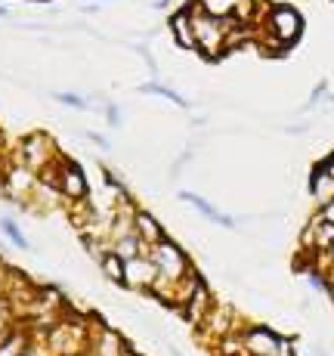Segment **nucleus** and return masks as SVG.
I'll use <instances>...</instances> for the list:
<instances>
[{
    "instance_id": "obj_2",
    "label": "nucleus",
    "mask_w": 334,
    "mask_h": 356,
    "mask_svg": "<svg viewBox=\"0 0 334 356\" xmlns=\"http://www.w3.org/2000/svg\"><path fill=\"white\" fill-rule=\"evenodd\" d=\"M149 257H152L155 270H158V282H155L152 294H158V298L167 304L170 285H176L183 276H189L195 266L189 264L186 251H183L176 242H170V238H165V242H158V245H152V248H149Z\"/></svg>"
},
{
    "instance_id": "obj_28",
    "label": "nucleus",
    "mask_w": 334,
    "mask_h": 356,
    "mask_svg": "<svg viewBox=\"0 0 334 356\" xmlns=\"http://www.w3.org/2000/svg\"><path fill=\"white\" fill-rule=\"evenodd\" d=\"M328 298H331V304H334V276H328Z\"/></svg>"
},
{
    "instance_id": "obj_13",
    "label": "nucleus",
    "mask_w": 334,
    "mask_h": 356,
    "mask_svg": "<svg viewBox=\"0 0 334 356\" xmlns=\"http://www.w3.org/2000/svg\"><path fill=\"white\" fill-rule=\"evenodd\" d=\"M201 328L208 334H214V338H226V334H233L235 332L233 328V310H229V307L214 304V310L208 313V319L201 323Z\"/></svg>"
},
{
    "instance_id": "obj_7",
    "label": "nucleus",
    "mask_w": 334,
    "mask_h": 356,
    "mask_svg": "<svg viewBox=\"0 0 334 356\" xmlns=\"http://www.w3.org/2000/svg\"><path fill=\"white\" fill-rule=\"evenodd\" d=\"M19 149H22V164L31 170H40L47 161L53 164V152H56V146L47 134H28Z\"/></svg>"
},
{
    "instance_id": "obj_18",
    "label": "nucleus",
    "mask_w": 334,
    "mask_h": 356,
    "mask_svg": "<svg viewBox=\"0 0 334 356\" xmlns=\"http://www.w3.org/2000/svg\"><path fill=\"white\" fill-rule=\"evenodd\" d=\"M140 90H142V93H155V97L174 102V106H180V108H189V99H186V97H180L176 90H170V87H165V84H158V81H149V84H142Z\"/></svg>"
},
{
    "instance_id": "obj_27",
    "label": "nucleus",
    "mask_w": 334,
    "mask_h": 356,
    "mask_svg": "<svg viewBox=\"0 0 334 356\" xmlns=\"http://www.w3.org/2000/svg\"><path fill=\"white\" fill-rule=\"evenodd\" d=\"M328 276H334V245H331V251H328Z\"/></svg>"
},
{
    "instance_id": "obj_12",
    "label": "nucleus",
    "mask_w": 334,
    "mask_h": 356,
    "mask_svg": "<svg viewBox=\"0 0 334 356\" xmlns=\"http://www.w3.org/2000/svg\"><path fill=\"white\" fill-rule=\"evenodd\" d=\"M180 202H186V204H192L195 211H199L201 217H208L210 223H217V227H226V229H233L235 227V220L229 214H220V211L214 208V204L208 202V198H201L199 193H189V189H183L180 193Z\"/></svg>"
},
{
    "instance_id": "obj_24",
    "label": "nucleus",
    "mask_w": 334,
    "mask_h": 356,
    "mask_svg": "<svg viewBox=\"0 0 334 356\" xmlns=\"http://www.w3.org/2000/svg\"><path fill=\"white\" fill-rule=\"evenodd\" d=\"M106 118H108V124H112V127H118V124H121L118 106H112V102H108V106H106Z\"/></svg>"
},
{
    "instance_id": "obj_11",
    "label": "nucleus",
    "mask_w": 334,
    "mask_h": 356,
    "mask_svg": "<svg viewBox=\"0 0 334 356\" xmlns=\"http://www.w3.org/2000/svg\"><path fill=\"white\" fill-rule=\"evenodd\" d=\"M133 229H136V236H140L142 242L149 245V248L167 238L165 227L155 220V214H149V211H142V208H136V214H133Z\"/></svg>"
},
{
    "instance_id": "obj_6",
    "label": "nucleus",
    "mask_w": 334,
    "mask_h": 356,
    "mask_svg": "<svg viewBox=\"0 0 334 356\" xmlns=\"http://www.w3.org/2000/svg\"><path fill=\"white\" fill-rule=\"evenodd\" d=\"M155 282H158V270H155V264H152V257L149 254L124 260V289L152 291Z\"/></svg>"
},
{
    "instance_id": "obj_9",
    "label": "nucleus",
    "mask_w": 334,
    "mask_h": 356,
    "mask_svg": "<svg viewBox=\"0 0 334 356\" xmlns=\"http://www.w3.org/2000/svg\"><path fill=\"white\" fill-rule=\"evenodd\" d=\"M167 25H170V34H174L176 47H183V50H195V29H192V16H189L186 6H180V10L170 13Z\"/></svg>"
},
{
    "instance_id": "obj_19",
    "label": "nucleus",
    "mask_w": 334,
    "mask_h": 356,
    "mask_svg": "<svg viewBox=\"0 0 334 356\" xmlns=\"http://www.w3.org/2000/svg\"><path fill=\"white\" fill-rule=\"evenodd\" d=\"M0 232H3L19 251H31V242L22 236V229H19V223L12 220V217H0Z\"/></svg>"
},
{
    "instance_id": "obj_30",
    "label": "nucleus",
    "mask_w": 334,
    "mask_h": 356,
    "mask_svg": "<svg viewBox=\"0 0 334 356\" xmlns=\"http://www.w3.org/2000/svg\"><path fill=\"white\" fill-rule=\"evenodd\" d=\"M3 16H10V10H6V6L0 3V19H3Z\"/></svg>"
},
{
    "instance_id": "obj_4",
    "label": "nucleus",
    "mask_w": 334,
    "mask_h": 356,
    "mask_svg": "<svg viewBox=\"0 0 334 356\" xmlns=\"http://www.w3.org/2000/svg\"><path fill=\"white\" fill-rule=\"evenodd\" d=\"M242 344H244V356H282L285 353V341L282 334H276L267 325H248L242 328Z\"/></svg>"
},
{
    "instance_id": "obj_31",
    "label": "nucleus",
    "mask_w": 334,
    "mask_h": 356,
    "mask_svg": "<svg viewBox=\"0 0 334 356\" xmlns=\"http://www.w3.org/2000/svg\"><path fill=\"white\" fill-rule=\"evenodd\" d=\"M124 356H140V353H136V350H133V347H127V353H124Z\"/></svg>"
},
{
    "instance_id": "obj_16",
    "label": "nucleus",
    "mask_w": 334,
    "mask_h": 356,
    "mask_svg": "<svg viewBox=\"0 0 334 356\" xmlns=\"http://www.w3.org/2000/svg\"><path fill=\"white\" fill-rule=\"evenodd\" d=\"M6 186H10V193H16V195L34 193V170L25 168V164H16V168L6 174Z\"/></svg>"
},
{
    "instance_id": "obj_25",
    "label": "nucleus",
    "mask_w": 334,
    "mask_h": 356,
    "mask_svg": "<svg viewBox=\"0 0 334 356\" xmlns=\"http://www.w3.org/2000/svg\"><path fill=\"white\" fill-rule=\"evenodd\" d=\"M319 217H322L325 223H334V198L328 204H322V208H319Z\"/></svg>"
},
{
    "instance_id": "obj_17",
    "label": "nucleus",
    "mask_w": 334,
    "mask_h": 356,
    "mask_svg": "<svg viewBox=\"0 0 334 356\" xmlns=\"http://www.w3.org/2000/svg\"><path fill=\"white\" fill-rule=\"evenodd\" d=\"M99 270L112 285H121V289H124V257H118L115 251H108V254L99 260Z\"/></svg>"
},
{
    "instance_id": "obj_1",
    "label": "nucleus",
    "mask_w": 334,
    "mask_h": 356,
    "mask_svg": "<svg viewBox=\"0 0 334 356\" xmlns=\"http://www.w3.org/2000/svg\"><path fill=\"white\" fill-rule=\"evenodd\" d=\"M189 16H192V29H195V50L201 53L204 59H220L226 50V38L229 31L238 29V19L233 13H226V16H217V13H208V6L199 3V0H189L186 3Z\"/></svg>"
},
{
    "instance_id": "obj_29",
    "label": "nucleus",
    "mask_w": 334,
    "mask_h": 356,
    "mask_svg": "<svg viewBox=\"0 0 334 356\" xmlns=\"http://www.w3.org/2000/svg\"><path fill=\"white\" fill-rule=\"evenodd\" d=\"M167 3H170V0H155V10H165Z\"/></svg>"
},
{
    "instance_id": "obj_3",
    "label": "nucleus",
    "mask_w": 334,
    "mask_h": 356,
    "mask_svg": "<svg viewBox=\"0 0 334 356\" xmlns=\"http://www.w3.org/2000/svg\"><path fill=\"white\" fill-rule=\"evenodd\" d=\"M303 31V19L294 6L288 3H272L267 6V38H272V53H285L288 47L297 44Z\"/></svg>"
},
{
    "instance_id": "obj_14",
    "label": "nucleus",
    "mask_w": 334,
    "mask_h": 356,
    "mask_svg": "<svg viewBox=\"0 0 334 356\" xmlns=\"http://www.w3.org/2000/svg\"><path fill=\"white\" fill-rule=\"evenodd\" d=\"M310 195L319 202V208H322V204H328L334 198V180L325 174L322 168H319V164L312 168V174H310Z\"/></svg>"
},
{
    "instance_id": "obj_32",
    "label": "nucleus",
    "mask_w": 334,
    "mask_h": 356,
    "mask_svg": "<svg viewBox=\"0 0 334 356\" xmlns=\"http://www.w3.org/2000/svg\"><path fill=\"white\" fill-rule=\"evenodd\" d=\"M84 3H102V0H84Z\"/></svg>"
},
{
    "instance_id": "obj_26",
    "label": "nucleus",
    "mask_w": 334,
    "mask_h": 356,
    "mask_svg": "<svg viewBox=\"0 0 334 356\" xmlns=\"http://www.w3.org/2000/svg\"><path fill=\"white\" fill-rule=\"evenodd\" d=\"M319 168H322V170H325V174H328V177H331V180H334V152H331V155H325V159H322V161H319Z\"/></svg>"
},
{
    "instance_id": "obj_21",
    "label": "nucleus",
    "mask_w": 334,
    "mask_h": 356,
    "mask_svg": "<svg viewBox=\"0 0 334 356\" xmlns=\"http://www.w3.org/2000/svg\"><path fill=\"white\" fill-rule=\"evenodd\" d=\"M12 332H16V328H12L10 304H6V300H0V341H6V338H10Z\"/></svg>"
},
{
    "instance_id": "obj_22",
    "label": "nucleus",
    "mask_w": 334,
    "mask_h": 356,
    "mask_svg": "<svg viewBox=\"0 0 334 356\" xmlns=\"http://www.w3.org/2000/svg\"><path fill=\"white\" fill-rule=\"evenodd\" d=\"M53 97H56V102H62V106H68V108H78V112L87 108V99L78 97V93H53Z\"/></svg>"
},
{
    "instance_id": "obj_5",
    "label": "nucleus",
    "mask_w": 334,
    "mask_h": 356,
    "mask_svg": "<svg viewBox=\"0 0 334 356\" xmlns=\"http://www.w3.org/2000/svg\"><path fill=\"white\" fill-rule=\"evenodd\" d=\"M56 168H59V174L53 177V186H56L68 202H78V204L87 202V198H90V186H87V177H84V170H81V164L59 159Z\"/></svg>"
},
{
    "instance_id": "obj_23",
    "label": "nucleus",
    "mask_w": 334,
    "mask_h": 356,
    "mask_svg": "<svg viewBox=\"0 0 334 356\" xmlns=\"http://www.w3.org/2000/svg\"><path fill=\"white\" fill-rule=\"evenodd\" d=\"M84 136H87V140H90V143H93V146H99V149H102V152H108V149H112V143H108V140H106V136L93 134V130H87V134H84Z\"/></svg>"
},
{
    "instance_id": "obj_8",
    "label": "nucleus",
    "mask_w": 334,
    "mask_h": 356,
    "mask_svg": "<svg viewBox=\"0 0 334 356\" xmlns=\"http://www.w3.org/2000/svg\"><path fill=\"white\" fill-rule=\"evenodd\" d=\"M127 341H124V334H118V332H112V328H99L97 334L90 338V356H124L127 353Z\"/></svg>"
},
{
    "instance_id": "obj_15",
    "label": "nucleus",
    "mask_w": 334,
    "mask_h": 356,
    "mask_svg": "<svg viewBox=\"0 0 334 356\" xmlns=\"http://www.w3.org/2000/svg\"><path fill=\"white\" fill-rule=\"evenodd\" d=\"M112 251H115L118 257H124V260H133V257L149 254V245L142 242V238L136 236V229H133V232H127V236L115 238V242H112Z\"/></svg>"
},
{
    "instance_id": "obj_20",
    "label": "nucleus",
    "mask_w": 334,
    "mask_h": 356,
    "mask_svg": "<svg viewBox=\"0 0 334 356\" xmlns=\"http://www.w3.org/2000/svg\"><path fill=\"white\" fill-rule=\"evenodd\" d=\"M25 344H28V338L22 332H12L6 341H0V356H22Z\"/></svg>"
},
{
    "instance_id": "obj_10",
    "label": "nucleus",
    "mask_w": 334,
    "mask_h": 356,
    "mask_svg": "<svg viewBox=\"0 0 334 356\" xmlns=\"http://www.w3.org/2000/svg\"><path fill=\"white\" fill-rule=\"evenodd\" d=\"M214 310V294L208 291V285H199V289L192 291V298L183 304V316L189 319V323H195V325H201L204 319H208V313Z\"/></svg>"
}]
</instances>
